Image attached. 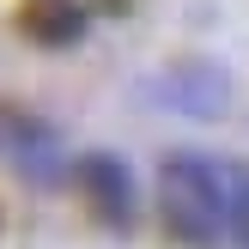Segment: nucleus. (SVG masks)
Listing matches in <instances>:
<instances>
[{
  "mask_svg": "<svg viewBox=\"0 0 249 249\" xmlns=\"http://www.w3.org/2000/svg\"><path fill=\"white\" fill-rule=\"evenodd\" d=\"M231 243L249 249V164H231Z\"/></svg>",
  "mask_w": 249,
  "mask_h": 249,
  "instance_id": "nucleus-6",
  "label": "nucleus"
},
{
  "mask_svg": "<svg viewBox=\"0 0 249 249\" xmlns=\"http://www.w3.org/2000/svg\"><path fill=\"white\" fill-rule=\"evenodd\" d=\"M158 213L189 249L231 243V164L201 152H170L158 164Z\"/></svg>",
  "mask_w": 249,
  "mask_h": 249,
  "instance_id": "nucleus-1",
  "label": "nucleus"
},
{
  "mask_svg": "<svg viewBox=\"0 0 249 249\" xmlns=\"http://www.w3.org/2000/svg\"><path fill=\"white\" fill-rule=\"evenodd\" d=\"M79 195L91 201V213L104 225H134V170L116 152H85L79 158Z\"/></svg>",
  "mask_w": 249,
  "mask_h": 249,
  "instance_id": "nucleus-3",
  "label": "nucleus"
},
{
  "mask_svg": "<svg viewBox=\"0 0 249 249\" xmlns=\"http://www.w3.org/2000/svg\"><path fill=\"white\" fill-rule=\"evenodd\" d=\"M146 104L177 109L189 122H213V116L231 109V73L219 61H177V67L146 79Z\"/></svg>",
  "mask_w": 249,
  "mask_h": 249,
  "instance_id": "nucleus-2",
  "label": "nucleus"
},
{
  "mask_svg": "<svg viewBox=\"0 0 249 249\" xmlns=\"http://www.w3.org/2000/svg\"><path fill=\"white\" fill-rule=\"evenodd\" d=\"M18 31L31 43H43V49H67V43L85 36V6L79 0H31L18 12Z\"/></svg>",
  "mask_w": 249,
  "mask_h": 249,
  "instance_id": "nucleus-5",
  "label": "nucleus"
},
{
  "mask_svg": "<svg viewBox=\"0 0 249 249\" xmlns=\"http://www.w3.org/2000/svg\"><path fill=\"white\" fill-rule=\"evenodd\" d=\"M0 158H12V164L31 170V177H55L61 170V134L49 128V122L24 116V109L0 104Z\"/></svg>",
  "mask_w": 249,
  "mask_h": 249,
  "instance_id": "nucleus-4",
  "label": "nucleus"
}]
</instances>
